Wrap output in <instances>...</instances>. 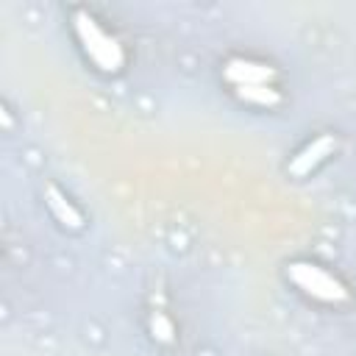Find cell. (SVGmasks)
Returning <instances> with one entry per match:
<instances>
[{
  "label": "cell",
  "mask_w": 356,
  "mask_h": 356,
  "mask_svg": "<svg viewBox=\"0 0 356 356\" xmlns=\"http://www.w3.org/2000/svg\"><path fill=\"white\" fill-rule=\"evenodd\" d=\"M222 78L239 89V86H256V83H273L275 70L264 61H250V58H231L222 67Z\"/></svg>",
  "instance_id": "obj_4"
},
{
  "label": "cell",
  "mask_w": 356,
  "mask_h": 356,
  "mask_svg": "<svg viewBox=\"0 0 356 356\" xmlns=\"http://www.w3.org/2000/svg\"><path fill=\"white\" fill-rule=\"evenodd\" d=\"M286 275L309 298H317L323 303H342V300H348V286L337 275H331L325 267H320L314 261H289L286 264Z\"/></svg>",
  "instance_id": "obj_2"
},
{
  "label": "cell",
  "mask_w": 356,
  "mask_h": 356,
  "mask_svg": "<svg viewBox=\"0 0 356 356\" xmlns=\"http://www.w3.org/2000/svg\"><path fill=\"white\" fill-rule=\"evenodd\" d=\"M72 31L83 50V56L100 70V72H120L125 64V50L117 36H111L89 11L75 8L72 11Z\"/></svg>",
  "instance_id": "obj_1"
},
{
  "label": "cell",
  "mask_w": 356,
  "mask_h": 356,
  "mask_svg": "<svg viewBox=\"0 0 356 356\" xmlns=\"http://www.w3.org/2000/svg\"><path fill=\"white\" fill-rule=\"evenodd\" d=\"M334 150H337V136H334V134H320L317 139H312L306 147H300V150L292 156V161L286 164V170H289L295 178H303V175H309L314 167H320Z\"/></svg>",
  "instance_id": "obj_3"
},
{
  "label": "cell",
  "mask_w": 356,
  "mask_h": 356,
  "mask_svg": "<svg viewBox=\"0 0 356 356\" xmlns=\"http://www.w3.org/2000/svg\"><path fill=\"white\" fill-rule=\"evenodd\" d=\"M44 203H47V209H50V214L64 225V228H72V231H78V228H83V214L72 206V200L58 189V186H47L44 189Z\"/></svg>",
  "instance_id": "obj_5"
},
{
  "label": "cell",
  "mask_w": 356,
  "mask_h": 356,
  "mask_svg": "<svg viewBox=\"0 0 356 356\" xmlns=\"http://www.w3.org/2000/svg\"><path fill=\"white\" fill-rule=\"evenodd\" d=\"M236 97L250 103V106H261V108H273L281 103V92L275 89V83H256V86H239Z\"/></svg>",
  "instance_id": "obj_6"
},
{
  "label": "cell",
  "mask_w": 356,
  "mask_h": 356,
  "mask_svg": "<svg viewBox=\"0 0 356 356\" xmlns=\"http://www.w3.org/2000/svg\"><path fill=\"white\" fill-rule=\"evenodd\" d=\"M150 334L161 345H172L175 342V325L164 312H153L150 314Z\"/></svg>",
  "instance_id": "obj_7"
}]
</instances>
